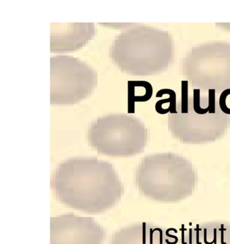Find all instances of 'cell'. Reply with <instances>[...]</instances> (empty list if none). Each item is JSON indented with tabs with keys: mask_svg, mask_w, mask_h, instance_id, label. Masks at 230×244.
<instances>
[{
	"mask_svg": "<svg viewBox=\"0 0 230 244\" xmlns=\"http://www.w3.org/2000/svg\"><path fill=\"white\" fill-rule=\"evenodd\" d=\"M51 185L62 204L90 214L113 208L124 193L114 166L90 157H75L62 162L53 172Z\"/></svg>",
	"mask_w": 230,
	"mask_h": 244,
	"instance_id": "obj_1",
	"label": "cell"
},
{
	"mask_svg": "<svg viewBox=\"0 0 230 244\" xmlns=\"http://www.w3.org/2000/svg\"><path fill=\"white\" fill-rule=\"evenodd\" d=\"M173 42L169 32L148 26L129 28L113 40L110 57L120 70L134 76L166 70L172 62Z\"/></svg>",
	"mask_w": 230,
	"mask_h": 244,
	"instance_id": "obj_2",
	"label": "cell"
},
{
	"mask_svg": "<svg viewBox=\"0 0 230 244\" xmlns=\"http://www.w3.org/2000/svg\"><path fill=\"white\" fill-rule=\"evenodd\" d=\"M88 140L90 146L100 154L130 157L143 150L147 131L136 117L125 114L107 115L90 124Z\"/></svg>",
	"mask_w": 230,
	"mask_h": 244,
	"instance_id": "obj_3",
	"label": "cell"
},
{
	"mask_svg": "<svg viewBox=\"0 0 230 244\" xmlns=\"http://www.w3.org/2000/svg\"><path fill=\"white\" fill-rule=\"evenodd\" d=\"M182 72L198 89L230 88V42H207L193 47L183 60Z\"/></svg>",
	"mask_w": 230,
	"mask_h": 244,
	"instance_id": "obj_4",
	"label": "cell"
},
{
	"mask_svg": "<svg viewBox=\"0 0 230 244\" xmlns=\"http://www.w3.org/2000/svg\"><path fill=\"white\" fill-rule=\"evenodd\" d=\"M51 104L68 105L88 97L97 86V73L86 62L68 55L50 59Z\"/></svg>",
	"mask_w": 230,
	"mask_h": 244,
	"instance_id": "obj_5",
	"label": "cell"
},
{
	"mask_svg": "<svg viewBox=\"0 0 230 244\" xmlns=\"http://www.w3.org/2000/svg\"><path fill=\"white\" fill-rule=\"evenodd\" d=\"M104 228L92 217L73 213L50 219V244H103Z\"/></svg>",
	"mask_w": 230,
	"mask_h": 244,
	"instance_id": "obj_6",
	"label": "cell"
},
{
	"mask_svg": "<svg viewBox=\"0 0 230 244\" xmlns=\"http://www.w3.org/2000/svg\"><path fill=\"white\" fill-rule=\"evenodd\" d=\"M93 23L54 24L51 31V51L64 53L76 51L95 36Z\"/></svg>",
	"mask_w": 230,
	"mask_h": 244,
	"instance_id": "obj_7",
	"label": "cell"
},
{
	"mask_svg": "<svg viewBox=\"0 0 230 244\" xmlns=\"http://www.w3.org/2000/svg\"><path fill=\"white\" fill-rule=\"evenodd\" d=\"M153 86L147 81H133L128 83L129 102H146L153 95Z\"/></svg>",
	"mask_w": 230,
	"mask_h": 244,
	"instance_id": "obj_8",
	"label": "cell"
},
{
	"mask_svg": "<svg viewBox=\"0 0 230 244\" xmlns=\"http://www.w3.org/2000/svg\"><path fill=\"white\" fill-rule=\"evenodd\" d=\"M164 94H168L169 97L167 99H163L159 101H158L155 105V109L157 112H159L160 109L163 107L164 105L169 103V113L171 114H177V106H176V94L173 90L169 89V88H163L159 90L156 94V97L159 98L162 97Z\"/></svg>",
	"mask_w": 230,
	"mask_h": 244,
	"instance_id": "obj_9",
	"label": "cell"
},
{
	"mask_svg": "<svg viewBox=\"0 0 230 244\" xmlns=\"http://www.w3.org/2000/svg\"><path fill=\"white\" fill-rule=\"evenodd\" d=\"M188 81L182 80L181 82V113L188 114L189 112V99L188 95Z\"/></svg>",
	"mask_w": 230,
	"mask_h": 244,
	"instance_id": "obj_10",
	"label": "cell"
},
{
	"mask_svg": "<svg viewBox=\"0 0 230 244\" xmlns=\"http://www.w3.org/2000/svg\"><path fill=\"white\" fill-rule=\"evenodd\" d=\"M192 108L196 114L205 115L208 113L210 109L207 105V107H202L201 104V96H200V89L194 88L193 90V96H192Z\"/></svg>",
	"mask_w": 230,
	"mask_h": 244,
	"instance_id": "obj_11",
	"label": "cell"
},
{
	"mask_svg": "<svg viewBox=\"0 0 230 244\" xmlns=\"http://www.w3.org/2000/svg\"><path fill=\"white\" fill-rule=\"evenodd\" d=\"M170 231H173L175 232V233H177V230H176L175 229H174V228H169V229H167L166 232H165V234H166V235L167 236V237H169L173 238V239H175V241L178 242V237H176V236H175V235H170V234L169 233V232Z\"/></svg>",
	"mask_w": 230,
	"mask_h": 244,
	"instance_id": "obj_12",
	"label": "cell"
},
{
	"mask_svg": "<svg viewBox=\"0 0 230 244\" xmlns=\"http://www.w3.org/2000/svg\"><path fill=\"white\" fill-rule=\"evenodd\" d=\"M180 231H181V243L182 244H187V242L185 241V235H184V232L187 230L184 228V225H181V228H180Z\"/></svg>",
	"mask_w": 230,
	"mask_h": 244,
	"instance_id": "obj_13",
	"label": "cell"
},
{
	"mask_svg": "<svg viewBox=\"0 0 230 244\" xmlns=\"http://www.w3.org/2000/svg\"><path fill=\"white\" fill-rule=\"evenodd\" d=\"M219 231H221V244H227L225 242H224V231H226V229L224 228V225L223 224L221 225V229H219Z\"/></svg>",
	"mask_w": 230,
	"mask_h": 244,
	"instance_id": "obj_14",
	"label": "cell"
},
{
	"mask_svg": "<svg viewBox=\"0 0 230 244\" xmlns=\"http://www.w3.org/2000/svg\"><path fill=\"white\" fill-rule=\"evenodd\" d=\"M195 231H196V243L202 244L201 242L199 241V232H200V231H202V229L199 228V225H198V224L196 225V229H195Z\"/></svg>",
	"mask_w": 230,
	"mask_h": 244,
	"instance_id": "obj_15",
	"label": "cell"
},
{
	"mask_svg": "<svg viewBox=\"0 0 230 244\" xmlns=\"http://www.w3.org/2000/svg\"><path fill=\"white\" fill-rule=\"evenodd\" d=\"M153 230L154 231H158L159 232V244H163V231H162V229L157 227V228L153 229Z\"/></svg>",
	"mask_w": 230,
	"mask_h": 244,
	"instance_id": "obj_16",
	"label": "cell"
},
{
	"mask_svg": "<svg viewBox=\"0 0 230 244\" xmlns=\"http://www.w3.org/2000/svg\"><path fill=\"white\" fill-rule=\"evenodd\" d=\"M207 229H204V242H205V244H214L213 243V241L211 242H208L207 241Z\"/></svg>",
	"mask_w": 230,
	"mask_h": 244,
	"instance_id": "obj_17",
	"label": "cell"
},
{
	"mask_svg": "<svg viewBox=\"0 0 230 244\" xmlns=\"http://www.w3.org/2000/svg\"><path fill=\"white\" fill-rule=\"evenodd\" d=\"M189 243L192 244V229H189Z\"/></svg>",
	"mask_w": 230,
	"mask_h": 244,
	"instance_id": "obj_18",
	"label": "cell"
},
{
	"mask_svg": "<svg viewBox=\"0 0 230 244\" xmlns=\"http://www.w3.org/2000/svg\"><path fill=\"white\" fill-rule=\"evenodd\" d=\"M213 243L217 244V229H214V238H213Z\"/></svg>",
	"mask_w": 230,
	"mask_h": 244,
	"instance_id": "obj_19",
	"label": "cell"
},
{
	"mask_svg": "<svg viewBox=\"0 0 230 244\" xmlns=\"http://www.w3.org/2000/svg\"><path fill=\"white\" fill-rule=\"evenodd\" d=\"M165 242H166L167 243V244H176L177 243V241H173V242H169V240L168 239H165Z\"/></svg>",
	"mask_w": 230,
	"mask_h": 244,
	"instance_id": "obj_20",
	"label": "cell"
},
{
	"mask_svg": "<svg viewBox=\"0 0 230 244\" xmlns=\"http://www.w3.org/2000/svg\"><path fill=\"white\" fill-rule=\"evenodd\" d=\"M189 225H190V226H191V225H192V223H189Z\"/></svg>",
	"mask_w": 230,
	"mask_h": 244,
	"instance_id": "obj_21",
	"label": "cell"
}]
</instances>
